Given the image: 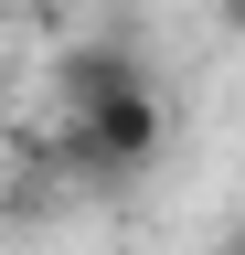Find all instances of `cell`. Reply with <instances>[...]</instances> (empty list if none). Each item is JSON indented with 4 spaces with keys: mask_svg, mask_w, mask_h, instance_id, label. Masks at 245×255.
<instances>
[{
    "mask_svg": "<svg viewBox=\"0 0 245 255\" xmlns=\"http://www.w3.org/2000/svg\"><path fill=\"white\" fill-rule=\"evenodd\" d=\"M160 149H171V107H160V85H139V96H96V107H64V138H53V159H64L75 181H139Z\"/></svg>",
    "mask_w": 245,
    "mask_h": 255,
    "instance_id": "cell-1",
    "label": "cell"
},
{
    "mask_svg": "<svg viewBox=\"0 0 245 255\" xmlns=\"http://www.w3.org/2000/svg\"><path fill=\"white\" fill-rule=\"evenodd\" d=\"M213 11H224V21H235V32H245V0H213Z\"/></svg>",
    "mask_w": 245,
    "mask_h": 255,
    "instance_id": "cell-2",
    "label": "cell"
},
{
    "mask_svg": "<svg viewBox=\"0 0 245 255\" xmlns=\"http://www.w3.org/2000/svg\"><path fill=\"white\" fill-rule=\"evenodd\" d=\"M213 255H245V223H235V234H224V245H213Z\"/></svg>",
    "mask_w": 245,
    "mask_h": 255,
    "instance_id": "cell-3",
    "label": "cell"
},
{
    "mask_svg": "<svg viewBox=\"0 0 245 255\" xmlns=\"http://www.w3.org/2000/svg\"><path fill=\"white\" fill-rule=\"evenodd\" d=\"M0 21H11V0H0Z\"/></svg>",
    "mask_w": 245,
    "mask_h": 255,
    "instance_id": "cell-4",
    "label": "cell"
}]
</instances>
